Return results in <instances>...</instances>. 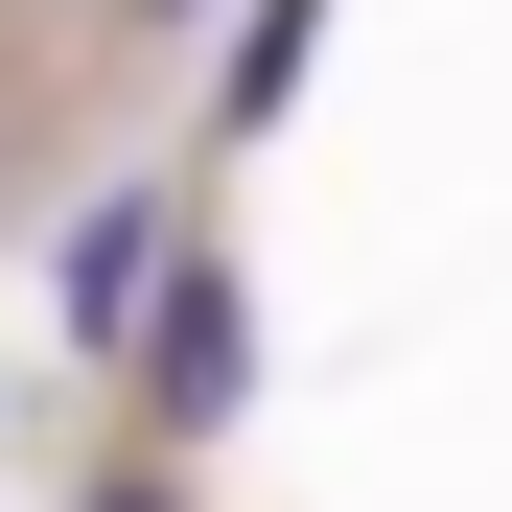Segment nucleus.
<instances>
[{"instance_id": "1", "label": "nucleus", "mask_w": 512, "mask_h": 512, "mask_svg": "<svg viewBox=\"0 0 512 512\" xmlns=\"http://www.w3.org/2000/svg\"><path fill=\"white\" fill-rule=\"evenodd\" d=\"M117 373H140V443H163V466H187V443H233V396H256V280H233L210 233H187V256L140 280Z\"/></svg>"}, {"instance_id": "2", "label": "nucleus", "mask_w": 512, "mask_h": 512, "mask_svg": "<svg viewBox=\"0 0 512 512\" xmlns=\"http://www.w3.org/2000/svg\"><path fill=\"white\" fill-rule=\"evenodd\" d=\"M163 256H187V210H163V187H94V210H70V256H47V326H70L94 373H117V326H140V280H163Z\"/></svg>"}, {"instance_id": "3", "label": "nucleus", "mask_w": 512, "mask_h": 512, "mask_svg": "<svg viewBox=\"0 0 512 512\" xmlns=\"http://www.w3.org/2000/svg\"><path fill=\"white\" fill-rule=\"evenodd\" d=\"M303 47H326V0H256V24H233V70H210V94H233V117H280V94H303Z\"/></svg>"}, {"instance_id": "4", "label": "nucleus", "mask_w": 512, "mask_h": 512, "mask_svg": "<svg viewBox=\"0 0 512 512\" xmlns=\"http://www.w3.org/2000/svg\"><path fill=\"white\" fill-rule=\"evenodd\" d=\"M94 512H187V466H163V443H140V466H94Z\"/></svg>"}, {"instance_id": "5", "label": "nucleus", "mask_w": 512, "mask_h": 512, "mask_svg": "<svg viewBox=\"0 0 512 512\" xmlns=\"http://www.w3.org/2000/svg\"><path fill=\"white\" fill-rule=\"evenodd\" d=\"M140 24H210V0H140Z\"/></svg>"}]
</instances>
